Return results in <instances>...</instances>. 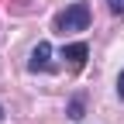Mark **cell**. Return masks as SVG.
<instances>
[{
  "label": "cell",
  "instance_id": "cell-4",
  "mask_svg": "<svg viewBox=\"0 0 124 124\" xmlns=\"http://www.w3.org/2000/svg\"><path fill=\"white\" fill-rule=\"evenodd\" d=\"M7 14H14V17L35 14V0H7Z\"/></svg>",
  "mask_w": 124,
  "mask_h": 124
},
{
  "label": "cell",
  "instance_id": "cell-8",
  "mask_svg": "<svg viewBox=\"0 0 124 124\" xmlns=\"http://www.w3.org/2000/svg\"><path fill=\"white\" fill-rule=\"evenodd\" d=\"M0 114H4V110H0Z\"/></svg>",
  "mask_w": 124,
  "mask_h": 124
},
{
  "label": "cell",
  "instance_id": "cell-6",
  "mask_svg": "<svg viewBox=\"0 0 124 124\" xmlns=\"http://www.w3.org/2000/svg\"><path fill=\"white\" fill-rule=\"evenodd\" d=\"M107 7H110L114 14H124V0H107Z\"/></svg>",
  "mask_w": 124,
  "mask_h": 124
},
{
  "label": "cell",
  "instance_id": "cell-1",
  "mask_svg": "<svg viewBox=\"0 0 124 124\" xmlns=\"http://www.w3.org/2000/svg\"><path fill=\"white\" fill-rule=\"evenodd\" d=\"M90 24V7L86 4H72L55 17V31L59 35H72V31H86Z\"/></svg>",
  "mask_w": 124,
  "mask_h": 124
},
{
  "label": "cell",
  "instance_id": "cell-7",
  "mask_svg": "<svg viewBox=\"0 0 124 124\" xmlns=\"http://www.w3.org/2000/svg\"><path fill=\"white\" fill-rule=\"evenodd\" d=\"M117 97H121V100H124V72H121V76H117Z\"/></svg>",
  "mask_w": 124,
  "mask_h": 124
},
{
  "label": "cell",
  "instance_id": "cell-5",
  "mask_svg": "<svg viewBox=\"0 0 124 124\" xmlns=\"http://www.w3.org/2000/svg\"><path fill=\"white\" fill-rule=\"evenodd\" d=\"M69 117H72V121L83 117V100H72V103H69Z\"/></svg>",
  "mask_w": 124,
  "mask_h": 124
},
{
  "label": "cell",
  "instance_id": "cell-3",
  "mask_svg": "<svg viewBox=\"0 0 124 124\" xmlns=\"http://www.w3.org/2000/svg\"><path fill=\"white\" fill-rule=\"evenodd\" d=\"M86 55H90L86 41H76V45H66V48H62V59H66V66H69L72 72H79V69L86 66Z\"/></svg>",
  "mask_w": 124,
  "mask_h": 124
},
{
  "label": "cell",
  "instance_id": "cell-2",
  "mask_svg": "<svg viewBox=\"0 0 124 124\" xmlns=\"http://www.w3.org/2000/svg\"><path fill=\"white\" fill-rule=\"evenodd\" d=\"M28 69H31V72L52 69V45H48V41H38V45H35V52H31V59H28Z\"/></svg>",
  "mask_w": 124,
  "mask_h": 124
}]
</instances>
